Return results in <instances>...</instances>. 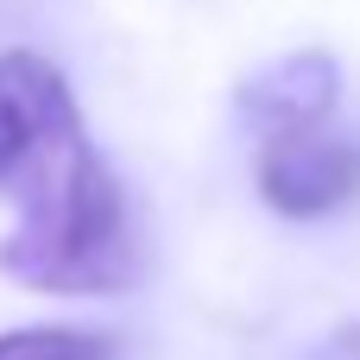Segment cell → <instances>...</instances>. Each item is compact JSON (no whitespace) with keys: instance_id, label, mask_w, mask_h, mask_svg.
I'll return each instance as SVG.
<instances>
[{"instance_id":"6da1fadb","label":"cell","mask_w":360,"mask_h":360,"mask_svg":"<svg viewBox=\"0 0 360 360\" xmlns=\"http://www.w3.org/2000/svg\"><path fill=\"white\" fill-rule=\"evenodd\" d=\"M19 221L0 240V272L51 297H108L139 278L127 196L82 120L63 127L19 177Z\"/></svg>"},{"instance_id":"7a4b0ae2","label":"cell","mask_w":360,"mask_h":360,"mask_svg":"<svg viewBox=\"0 0 360 360\" xmlns=\"http://www.w3.org/2000/svg\"><path fill=\"white\" fill-rule=\"evenodd\" d=\"M259 196L285 221H316L335 215L360 196V139H329V133H285L266 139L259 152Z\"/></svg>"},{"instance_id":"3957f363","label":"cell","mask_w":360,"mask_h":360,"mask_svg":"<svg viewBox=\"0 0 360 360\" xmlns=\"http://www.w3.org/2000/svg\"><path fill=\"white\" fill-rule=\"evenodd\" d=\"M335 101H342V70L329 51H285L234 89V108L259 139L310 133L335 114Z\"/></svg>"},{"instance_id":"277c9868","label":"cell","mask_w":360,"mask_h":360,"mask_svg":"<svg viewBox=\"0 0 360 360\" xmlns=\"http://www.w3.org/2000/svg\"><path fill=\"white\" fill-rule=\"evenodd\" d=\"M63 127H76L63 70L38 51H0V184H13Z\"/></svg>"},{"instance_id":"5b68a950","label":"cell","mask_w":360,"mask_h":360,"mask_svg":"<svg viewBox=\"0 0 360 360\" xmlns=\"http://www.w3.org/2000/svg\"><path fill=\"white\" fill-rule=\"evenodd\" d=\"M0 360H114V335L70 329V323H32V329L0 335Z\"/></svg>"},{"instance_id":"8992f818","label":"cell","mask_w":360,"mask_h":360,"mask_svg":"<svg viewBox=\"0 0 360 360\" xmlns=\"http://www.w3.org/2000/svg\"><path fill=\"white\" fill-rule=\"evenodd\" d=\"M335 354L360 360V316H354V323H342V329H335Z\"/></svg>"}]
</instances>
